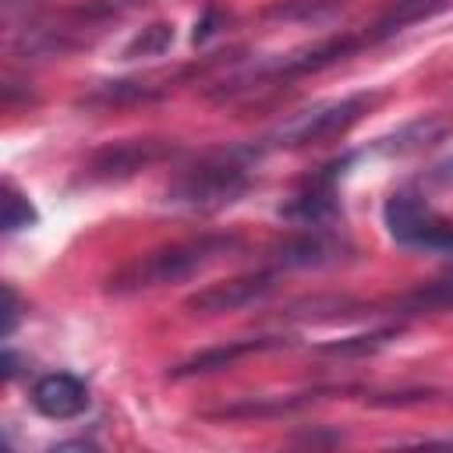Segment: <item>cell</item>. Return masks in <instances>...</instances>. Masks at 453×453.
I'll return each instance as SVG.
<instances>
[{"label":"cell","mask_w":453,"mask_h":453,"mask_svg":"<svg viewBox=\"0 0 453 453\" xmlns=\"http://www.w3.org/2000/svg\"><path fill=\"white\" fill-rule=\"evenodd\" d=\"M372 106V96L357 92V96H343V99H326L315 103L308 110H297L290 117H283L269 134H262L258 152L262 149H304V145H322L333 142L340 134H347Z\"/></svg>","instance_id":"4"},{"label":"cell","mask_w":453,"mask_h":453,"mask_svg":"<svg viewBox=\"0 0 453 453\" xmlns=\"http://www.w3.org/2000/svg\"><path fill=\"white\" fill-rule=\"evenodd\" d=\"M39 216H35V205L7 180L4 184V212H0V226H4V234H18V230H25V226H32Z\"/></svg>","instance_id":"20"},{"label":"cell","mask_w":453,"mask_h":453,"mask_svg":"<svg viewBox=\"0 0 453 453\" xmlns=\"http://www.w3.org/2000/svg\"><path fill=\"white\" fill-rule=\"evenodd\" d=\"M173 152H177L173 138H120V142H110V145L96 149L81 163V180H88V184L127 180L138 170H149L152 163H159Z\"/></svg>","instance_id":"6"},{"label":"cell","mask_w":453,"mask_h":453,"mask_svg":"<svg viewBox=\"0 0 453 453\" xmlns=\"http://www.w3.org/2000/svg\"><path fill=\"white\" fill-rule=\"evenodd\" d=\"M32 407L50 421H71L88 411V386L71 372H50L32 386Z\"/></svg>","instance_id":"11"},{"label":"cell","mask_w":453,"mask_h":453,"mask_svg":"<svg viewBox=\"0 0 453 453\" xmlns=\"http://www.w3.org/2000/svg\"><path fill=\"white\" fill-rule=\"evenodd\" d=\"M255 156H258V145L205 152L198 163H191L166 184L163 202L184 212H216L223 205H234L255 180L251 177Z\"/></svg>","instance_id":"1"},{"label":"cell","mask_w":453,"mask_h":453,"mask_svg":"<svg viewBox=\"0 0 453 453\" xmlns=\"http://www.w3.org/2000/svg\"><path fill=\"white\" fill-rule=\"evenodd\" d=\"M365 304L350 301V297H308V301H297L287 308L290 319H347V315H357Z\"/></svg>","instance_id":"18"},{"label":"cell","mask_w":453,"mask_h":453,"mask_svg":"<svg viewBox=\"0 0 453 453\" xmlns=\"http://www.w3.org/2000/svg\"><path fill=\"white\" fill-rule=\"evenodd\" d=\"M287 340L280 336H262V340H230V343H219V347H209L188 361H180L177 368H170V379H188V375H205V372H216V368H230L234 361L248 357V354H262V350H273V347H283Z\"/></svg>","instance_id":"12"},{"label":"cell","mask_w":453,"mask_h":453,"mask_svg":"<svg viewBox=\"0 0 453 453\" xmlns=\"http://www.w3.org/2000/svg\"><path fill=\"white\" fill-rule=\"evenodd\" d=\"M276 287H280V269H258V273H244V276H234V280L202 287L198 294H191L184 301V308L188 311H198V315L241 311V308H251L262 297H269Z\"/></svg>","instance_id":"9"},{"label":"cell","mask_w":453,"mask_h":453,"mask_svg":"<svg viewBox=\"0 0 453 453\" xmlns=\"http://www.w3.org/2000/svg\"><path fill=\"white\" fill-rule=\"evenodd\" d=\"M446 134H453L449 120H442V117H418V120H407L403 127H396L393 134L379 138V149L389 152V156H411V152L439 145Z\"/></svg>","instance_id":"15"},{"label":"cell","mask_w":453,"mask_h":453,"mask_svg":"<svg viewBox=\"0 0 453 453\" xmlns=\"http://www.w3.org/2000/svg\"><path fill=\"white\" fill-rule=\"evenodd\" d=\"M237 248H241V237L237 234H202V237L173 241V244H163V248L134 258L131 265L117 269L106 280V290L110 294H138V290L180 283V280L198 276L202 269L216 265L219 258H226Z\"/></svg>","instance_id":"2"},{"label":"cell","mask_w":453,"mask_h":453,"mask_svg":"<svg viewBox=\"0 0 453 453\" xmlns=\"http://www.w3.org/2000/svg\"><path fill=\"white\" fill-rule=\"evenodd\" d=\"M368 39L365 32H343V35H329V39H319L311 46H297L269 64H258L251 71V81H290V78H301V74H315L322 67H333L347 57H354L357 50H365Z\"/></svg>","instance_id":"7"},{"label":"cell","mask_w":453,"mask_h":453,"mask_svg":"<svg viewBox=\"0 0 453 453\" xmlns=\"http://www.w3.org/2000/svg\"><path fill=\"white\" fill-rule=\"evenodd\" d=\"M166 88H170V85H159V78H117V81H99V85H92L78 103H81V106L110 110V106H127V103L159 99Z\"/></svg>","instance_id":"14"},{"label":"cell","mask_w":453,"mask_h":453,"mask_svg":"<svg viewBox=\"0 0 453 453\" xmlns=\"http://www.w3.org/2000/svg\"><path fill=\"white\" fill-rule=\"evenodd\" d=\"M333 7H336V0H280L265 14L269 18H315V14L333 11Z\"/></svg>","instance_id":"21"},{"label":"cell","mask_w":453,"mask_h":453,"mask_svg":"<svg viewBox=\"0 0 453 453\" xmlns=\"http://www.w3.org/2000/svg\"><path fill=\"white\" fill-rule=\"evenodd\" d=\"M400 336V326H386V329H375V333H361V336H350V340H336V343H322L319 350L322 354H333V357H357V354H375L379 347H386L389 340Z\"/></svg>","instance_id":"19"},{"label":"cell","mask_w":453,"mask_h":453,"mask_svg":"<svg viewBox=\"0 0 453 453\" xmlns=\"http://www.w3.org/2000/svg\"><path fill=\"white\" fill-rule=\"evenodd\" d=\"M18 315H21V301H18L14 287H11V283H4V340L14 333V326H18Z\"/></svg>","instance_id":"22"},{"label":"cell","mask_w":453,"mask_h":453,"mask_svg":"<svg viewBox=\"0 0 453 453\" xmlns=\"http://www.w3.org/2000/svg\"><path fill=\"white\" fill-rule=\"evenodd\" d=\"M347 163H350V156L333 159V163L319 166L311 177H304V180L297 184V191L280 205V216L294 219L297 226H333L336 216H340L336 184H340Z\"/></svg>","instance_id":"8"},{"label":"cell","mask_w":453,"mask_h":453,"mask_svg":"<svg viewBox=\"0 0 453 453\" xmlns=\"http://www.w3.org/2000/svg\"><path fill=\"white\" fill-rule=\"evenodd\" d=\"M396 308H403V311H442V308H453V280L421 283L418 290L403 294L396 301Z\"/></svg>","instance_id":"17"},{"label":"cell","mask_w":453,"mask_h":453,"mask_svg":"<svg viewBox=\"0 0 453 453\" xmlns=\"http://www.w3.org/2000/svg\"><path fill=\"white\" fill-rule=\"evenodd\" d=\"M142 0H78L74 7L42 18L35 25H25L14 39V53L21 57H64L81 46H88L96 35L106 32L117 18H124Z\"/></svg>","instance_id":"3"},{"label":"cell","mask_w":453,"mask_h":453,"mask_svg":"<svg viewBox=\"0 0 453 453\" xmlns=\"http://www.w3.org/2000/svg\"><path fill=\"white\" fill-rule=\"evenodd\" d=\"M350 258V244L329 226H301L273 248V262L283 269H322Z\"/></svg>","instance_id":"10"},{"label":"cell","mask_w":453,"mask_h":453,"mask_svg":"<svg viewBox=\"0 0 453 453\" xmlns=\"http://www.w3.org/2000/svg\"><path fill=\"white\" fill-rule=\"evenodd\" d=\"M442 7H449V0H389L386 11L368 25L365 39H368V46H375L382 39H393L396 32H403V28H411V25L439 14Z\"/></svg>","instance_id":"13"},{"label":"cell","mask_w":453,"mask_h":453,"mask_svg":"<svg viewBox=\"0 0 453 453\" xmlns=\"http://www.w3.org/2000/svg\"><path fill=\"white\" fill-rule=\"evenodd\" d=\"M18 4H25V0H4V7H18Z\"/></svg>","instance_id":"23"},{"label":"cell","mask_w":453,"mask_h":453,"mask_svg":"<svg viewBox=\"0 0 453 453\" xmlns=\"http://www.w3.org/2000/svg\"><path fill=\"white\" fill-rule=\"evenodd\" d=\"M382 223L389 230V237L403 248H418V251H442L453 255V223L442 219L418 191L403 188L393 191L382 205Z\"/></svg>","instance_id":"5"},{"label":"cell","mask_w":453,"mask_h":453,"mask_svg":"<svg viewBox=\"0 0 453 453\" xmlns=\"http://www.w3.org/2000/svg\"><path fill=\"white\" fill-rule=\"evenodd\" d=\"M173 46V25L170 21H152L142 32L131 35V42L120 50L124 60H138V57H163Z\"/></svg>","instance_id":"16"}]
</instances>
